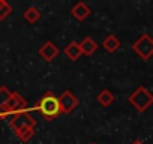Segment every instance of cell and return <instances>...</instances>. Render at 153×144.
<instances>
[{"label":"cell","instance_id":"cell-11","mask_svg":"<svg viewBox=\"0 0 153 144\" xmlns=\"http://www.w3.org/2000/svg\"><path fill=\"white\" fill-rule=\"evenodd\" d=\"M80 48H81V53L84 56H92L95 54V51L98 50V44L90 38V36H86L81 42H80Z\"/></svg>","mask_w":153,"mask_h":144},{"label":"cell","instance_id":"cell-13","mask_svg":"<svg viewBox=\"0 0 153 144\" xmlns=\"http://www.w3.org/2000/svg\"><path fill=\"white\" fill-rule=\"evenodd\" d=\"M96 99H98V102H99L102 107H110V105L114 102V95H113L110 90L104 89L102 92H99V95L96 96Z\"/></svg>","mask_w":153,"mask_h":144},{"label":"cell","instance_id":"cell-14","mask_svg":"<svg viewBox=\"0 0 153 144\" xmlns=\"http://www.w3.org/2000/svg\"><path fill=\"white\" fill-rule=\"evenodd\" d=\"M15 135H17V138H18L20 141L27 143V141H30V140L33 138V135H35V128H21V129H17V131H15Z\"/></svg>","mask_w":153,"mask_h":144},{"label":"cell","instance_id":"cell-10","mask_svg":"<svg viewBox=\"0 0 153 144\" xmlns=\"http://www.w3.org/2000/svg\"><path fill=\"white\" fill-rule=\"evenodd\" d=\"M81 54H83V53H81L80 44L75 42V41H72L71 44H68L66 48H65V56H66L69 60H72V62L78 60V59L81 57Z\"/></svg>","mask_w":153,"mask_h":144},{"label":"cell","instance_id":"cell-9","mask_svg":"<svg viewBox=\"0 0 153 144\" xmlns=\"http://www.w3.org/2000/svg\"><path fill=\"white\" fill-rule=\"evenodd\" d=\"M120 45H122V42H120V39L116 36V35H108L104 41H102V48L105 50V51H108V53H116L119 48H120Z\"/></svg>","mask_w":153,"mask_h":144},{"label":"cell","instance_id":"cell-3","mask_svg":"<svg viewBox=\"0 0 153 144\" xmlns=\"http://www.w3.org/2000/svg\"><path fill=\"white\" fill-rule=\"evenodd\" d=\"M132 50L143 59V60H149L153 56V39L150 38V35L144 33L141 35L132 45Z\"/></svg>","mask_w":153,"mask_h":144},{"label":"cell","instance_id":"cell-12","mask_svg":"<svg viewBox=\"0 0 153 144\" xmlns=\"http://www.w3.org/2000/svg\"><path fill=\"white\" fill-rule=\"evenodd\" d=\"M23 17H24V20H26L29 24H36V23L41 20V12H39L38 8H35V6H29V8L24 11Z\"/></svg>","mask_w":153,"mask_h":144},{"label":"cell","instance_id":"cell-5","mask_svg":"<svg viewBox=\"0 0 153 144\" xmlns=\"http://www.w3.org/2000/svg\"><path fill=\"white\" fill-rule=\"evenodd\" d=\"M9 125L12 126L14 131L17 129H21V128H35L36 126V120L35 117L30 116L29 111H21V113H17L14 116H11L8 119Z\"/></svg>","mask_w":153,"mask_h":144},{"label":"cell","instance_id":"cell-16","mask_svg":"<svg viewBox=\"0 0 153 144\" xmlns=\"http://www.w3.org/2000/svg\"><path fill=\"white\" fill-rule=\"evenodd\" d=\"M11 90L6 87V86H2L0 87V108H3L6 104H8V101H9V98H11Z\"/></svg>","mask_w":153,"mask_h":144},{"label":"cell","instance_id":"cell-2","mask_svg":"<svg viewBox=\"0 0 153 144\" xmlns=\"http://www.w3.org/2000/svg\"><path fill=\"white\" fill-rule=\"evenodd\" d=\"M129 104H131L138 113H144V111L153 104V95H152L146 87H138V89L129 96Z\"/></svg>","mask_w":153,"mask_h":144},{"label":"cell","instance_id":"cell-1","mask_svg":"<svg viewBox=\"0 0 153 144\" xmlns=\"http://www.w3.org/2000/svg\"><path fill=\"white\" fill-rule=\"evenodd\" d=\"M33 110L39 111L42 117H45L48 122L57 119L62 114V108H60V102H59V96H56L53 92H45L41 99L35 104Z\"/></svg>","mask_w":153,"mask_h":144},{"label":"cell","instance_id":"cell-4","mask_svg":"<svg viewBox=\"0 0 153 144\" xmlns=\"http://www.w3.org/2000/svg\"><path fill=\"white\" fill-rule=\"evenodd\" d=\"M5 110L8 113V119L17 113H21V111H30L33 108H27V99L23 98L18 92H12L11 93V98L8 101V104L5 105Z\"/></svg>","mask_w":153,"mask_h":144},{"label":"cell","instance_id":"cell-6","mask_svg":"<svg viewBox=\"0 0 153 144\" xmlns=\"http://www.w3.org/2000/svg\"><path fill=\"white\" fill-rule=\"evenodd\" d=\"M59 102H60V108H62V114H71L76 107H78L80 101L71 90H65L60 96H59Z\"/></svg>","mask_w":153,"mask_h":144},{"label":"cell","instance_id":"cell-8","mask_svg":"<svg viewBox=\"0 0 153 144\" xmlns=\"http://www.w3.org/2000/svg\"><path fill=\"white\" fill-rule=\"evenodd\" d=\"M71 14L74 15V18H76L78 21H84L90 14H92V9L89 8L87 3L84 2H78V3H75L71 9Z\"/></svg>","mask_w":153,"mask_h":144},{"label":"cell","instance_id":"cell-7","mask_svg":"<svg viewBox=\"0 0 153 144\" xmlns=\"http://www.w3.org/2000/svg\"><path fill=\"white\" fill-rule=\"evenodd\" d=\"M39 56H41L45 62H53V60L59 56V48H57L51 41H47V42L39 48Z\"/></svg>","mask_w":153,"mask_h":144},{"label":"cell","instance_id":"cell-18","mask_svg":"<svg viewBox=\"0 0 153 144\" xmlns=\"http://www.w3.org/2000/svg\"><path fill=\"white\" fill-rule=\"evenodd\" d=\"M90 144H96V143H90Z\"/></svg>","mask_w":153,"mask_h":144},{"label":"cell","instance_id":"cell-15","mask_svg":"<svg viewBox=\"0 0 153 144\" xmlns=\"http://www.w3.org/2000/svg\"><path fill=\"white\" fill-rule=\"evenodd\" d=\"M12 11H14L12 6L6 2V0H0V21H3Z\"/></svg>","mask_w":153,"mask_h":144},{"label":"cell","instance_id":"cell-17","mask_svg":"<svg viewBox=\"0 0 153 144\" xmlns=\"http://www.w3.org/2000/svg\"><path fill=\"white\" fill-rule=\"evenodd\" d=\"M131 144H143V141H140V140H135V141H132Z\"/></svg>","mask_w":153,"mask_h":144}]
</instances>
